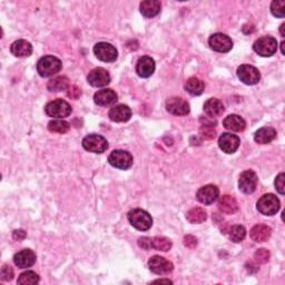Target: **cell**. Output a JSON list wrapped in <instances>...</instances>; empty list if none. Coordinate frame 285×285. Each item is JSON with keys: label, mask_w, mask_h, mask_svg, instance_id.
<instances>
[{"label": "cell", "mask_w": 285, "mask_h": 285, "mask_svg": "<svg viewBox=\"0 0 285 285\" xmlns=\"http://www.w3.org/2000/svg\"><path fill=\"white\" fill-rule=\"evenodd\" d=\"M206 219H208V214L202 208H194L189 210L186 214V220L192 224H200L205 222Z\"/></svg>", "instance_id": "30"}, {"label": "cell", "mask_w": 285, "mask_h": 285, "mask_svg": "<svg viewBox=\"0 0 285 285\" xmlns=\"http://www.w3.org/2000/svg\"><path fill=\"white\" fill-rule=\"evenodd\" d=\"M70 125L68 123L61 119H56L49 121L48 124V130L53 133H58V134H65L69 131Z\"/></svg>", "instance_id": "33"}, {"label": "cell", "mask_w": 285, "mask_h": 285, "mask_svg": "<svg viewBox=\"0 0 285 285\" xmlns=\"http://www.w3.org/2000/svg\"><path fill=\"white\" fill-rule=\"evenodd\" d=\"M83 147L91 153L102 154L108 148V142L103 136L92 134L83 139Z\"/></svg>", "instance_id": "6"}, {"label": "cell", "mask_w": 285, "mask_h": 285, "mask_svg": "<svg viewBox=\"0 0 285 285\" xmlns=\"http://www.w3.org/2000/svg\"><path fill=\"white\" fill-rule=\"evenodd\" d=\"M275 188L281 195H284V193H285V174L284 173H281V174L277 175L276 180H275Z\"/></svg>", "instance_id": "39"}, {"label": "cell", "mask_w": 285, "mask_h": 285, "mask_svg": "<svg viewBox=\"0 0 285 285\" xmlns=\"http://www.w3.org/2000/svg\"><path fill=\"white\" fill-rule=\"evenodd\" d=\"M270 256H271V254H270L269 251L265 250V249H260L255 252L254 259H255L256 262H258V263L264 264V263H267V262H269Z\"/></svg>", "instance_id": "37"}, {"label": "cell", "mask_w": 285, "mask_h": 285, "mask_svg": "<svg viewBox=\"0 0 285 285\" xmlns=\"http://www.w3.org/2000/svg\"><path fill=\"white\" fill-rule=\"evenodd\" d=\"M132 117V110L126 105H116L109 110V118L115 123L128 121Z\"/></svg>", "instance_id": "19"}, {"label": "cell", "mask_w": 285, "mask_h": 285, "mask_svg": "<svg viewBox=\"0 0 285 285\" xmlns=\"http://www.w3.org/2000/svg\"><path fill=\"white\" fill-rule=\"evenodd\" d=\"M284 28H285V24H282L280 27V32H281V36L284 37L285 36V32H284Z\"/></svg>", "instance_id": "44"}, {"label": "cell", "mask_w": 285, "mask_h": 285, "mask_svg": "<svg viewBox=\"0 0 285 285\" xmlns=\"http://www.w3.org/2000/svg\"><path fill=\"white\" fill-rule=\"evenodd\" d=\"M155 71V61L149 56H143L138 59L136 65V72L139 77L148 78Z\"/></svg>", "instance_id": "17"}, {"label": "cell", "mask_w": 285, "mask_h": 285, "mask_svg": "<svg viewBox=\"0 0 285 285\" xmlns=\"http://www.w3.org/2000/svg\"><path fill=\"white\" fill-rule=\"evenodd\" d=\"M219 210L224 214H235L238 211V204L236 199L231 195H223L219 200Z\"/></svg>", "instance_id": "25"}, {"label": "cell", "mask_w": 285, "mask_h": 285, "mask_svg": "<svg viewBox=\"0 0 285 285\" xmlns=\"http://www.w3.org/2000/svg\"><path fill=\"white\" fill-rule=\"evenodd\" d=\"M220 191L215 185H205L200 187L196 193V198L199 203L205 205L213 204L219 198Z\"/></svg>", "instance_id": "16"}, {"label": "cell", "mask_w": 285, "mask_h": 285, "mask_svg": "<svg viewBox=\"0 0 285 285\" xmlns=\"http://www.w3.org/2000/svg\"><path fill=\"white\" fill-rule=\"evenodd\" d=\"M272 235V230L270 226L264 224L255 225L250 232V236L256 243L266 242Z\"/></svg>", "instance_id": "24"}, {"label": "cell", "mask_w": 285, "mask_h": 285, "mask_svg": "<svg viewBox=\"0 0 285 285\" xmlns=\"http://www.w3.org/2000/svg\"><path fill=\"white\" fill-rule=\"evenodd\" d=\"M148 267L150 271L157 275L169 274V273L174 270V265H173L172 262L158 255H155L149 259Z\"/></svg>", "instance_id": "12"}, {"label": "cell", "mask_w": 285, "mask_h": 285, "mask_svg": "<svg viewBox=\"0 0 285 285\" xmlns=\"http://www.w3.org/2000/svg\"><path fill=\"white\" fill-rule=\"evenodd\" d=\"M210 47L217 53H228L233 48L232 39L224 33L217 32L209 39Z\"/></svg>", "instance_id": "11"}, {"label": "cell", "mask_w": 285, "mask_h": 285, "mask_svg": "<svg viewBox=\"0 0 285 285\" xmlns=\"http://www.w3.org/2000/svg\"><path fill=\"white\" fill-rule=\"evenodd\" d=\"M228 236H230L231 241L239 243L243 241L245 236H247V230H245V227L242 225H234L230 228Z\"/></svg>", "instance_id": "32"}, {"label": "cell", "mask_w": 285, "mask_h": 285, "mask_svg": "<svg viewBox=\"0 0 285 285\" xmlns=\"http://www.w3.org/2000/svg\"><path fill=\"white\" fill-rule=\"evenodd\" d=\"M215 126L212 125H202L199 130V134L204 139H213L216 136V132L214 130Z\"/></svg>", "instance_id": "36"}, {"label": "cell", "mask_w": 285, "mask_h": 285, "mask_svg": "<svg viewBox=\"0 0 285 285\" xmlns=\"http://www.w3.org/2000/svg\"><path fill=\"white\" fill-rule=\"evenodd\" d=\"M61 69V61L55 56H45L37 64V71L42 77H50L59 72Z\"/></svg>", "instance_id": "2"}, {"label": "cell", "mask_w": 285, "mask_h": 285, "mask_svg": "<svg viewBox=\"0 0 285 285\" xmlns=\"http://www.w3.org/2000/svg\"><path fill=\"white\" fill-rule=\"evenodd\" d=\"M256 208L261 214L272 216L276 214L281 208L280 199L273 194H265L262 196L256 204Z\"/></svg>", "instance_id": "5"}, {"label": "cell", "mask_w": 285, "mask_h": 285, "mask_svg": "<svg viewBox=\"0 0 285 285\" xmlns=\"http://www.w3.org/2000/svg\"><path fill=\"white\" fill-rule=\"evenodd\" d=\"M109 164L118 170H130L133 165V156L123 149H116L111 152L108 157Z\"/></svg>", "instance_id": "7"}, {"label": "cell", "mask_w": 285, "mask_h": 285, "mask_svg": "<svg viewBox=\"0 0 285 285\" xmlns=\"http://www.w3.org/2000/svg\"><path fill=\"white\" fill-rule=\"evenodd\" d=\"M138 245L139 248H142L143 250H146L149 251L152 250V238L150 237H142L138 239Z\"/></svg>", "instance_id": "40"}, {"label": "cell", "mask_w": 285, "mask_h": 285, "mask_svg": "<svg viewBox=\"0 0 285 285\" xmlns=\"http://www.w3.org/2000/svg\"><path fill=\"white\" fill-rule=\"evenodd\" d=\"M184 245L188 249H194L196 248L197 245V239L196 237H194L193 235H186L184 237Z\"/></svg>", "instance_id": "41"}, {"label": "cell", "mask_w": 285, "mask_h": 285, "mask_svg": "<svg viewBox=\"0 0 285 285\" xmlns=\"http://www.w3.org/2000/svg\"><path fill=\"white\" fill-rule=\"evenodd\" d=\"M259 178L256 173L253 171H245L241 175H239L238 180V188L239 191L244 194H252L255 192L256 186H258Z\"/></svg>", "instance_id": "9"}, {"label": "cell", "mask_w": 285, "mask_h": 285, "mask_svg": "<svg viewBox=\"0 0 285 285\" xmlns=\"http://www.w3.org/2000/svg\"><path fill=\"white\" fill-rule=\"evenodd\" d=\"M237 77L245 85H256L261 79V74L254 66L242 65L237 68Z\"/></svg>", "instance_id": "10"}, {"label": "cell", "mask_w": 285, "mask_h": 285, "mask_svg": "<svg viewBox=\"0 0 285 285\" xmlns=\"http://www.w3.org/2000/svg\"><path fill=\"white\" fill-rule=\"evenodd\" d=\"M39 278L38 274H36L35 272L32 271H27L24 272L22 274H20V276L18 277V284H37L39 282Z\"/></svg>", "instance_id": "34"}, {"label": "cell", "mask_w": 285, "mask_h": 285, "mask_svg": "<svg viewBox=\"0 0 285 285\" xmlns=\"http://www.w3.org/2000/svg\"><path fill=\"white\" fill-rule=\"evenodd\" d=\"M276 137V131L272 127H262L255 133L254 141L258 144H269L274 141Z\"/></svg>", "instance_id": "27"}, {"label": "cell", "mask_w": 285, "mask_h": 285, "mask_svg": "<svg viewBox=\"0 0 285 285\" xmlns=\"http://www.w3.org/2000/svg\"><path fill=\"white\" fill-rule=\"evenodd\" d=\"M94 54L100 61H104V63H113L118 57L117 49L108 43H98L95 45Z\"/></svg>", "instance_id": "8"}, {"label": "cell", "mask_w": 285, "mask_h": 285, "mask_svg": "<svg viewBox=\"0 0 285 285\" xmlns=\"http://www.w3.org/2000/svg\"><path fill=\"white\" fill-rule=\"evenodd\" d=\"M154 282L155 283H172V281H170V280H156Z\"/></svg>", "instance_id": "45"}, {"label": "cell", "mask_w": 285, "mask_h": 285, "mask_svg": "<svg viewBox=\"0 0 285 285\" xmlns=\"http://www.w3.org/2000/svg\"><path fill=\"white\" fill-rule=\"evenodd\" d=\"M185 89L187 93L193 95V96H199V95L203 94L204 89H205V85H204L203 80H200L199 78L191 77L186 82Z\"/></svg>", "instance_id": "29"}, {"label": "cell", "mask_w": 285, "mask_h": 285, "mask_svg": "<svg viewBox=\"0 0 285 285\" xmlns=\"http://www.w3.org/2000/svg\"><path fill=\"white\" fill-rule=\"evenodd\" d=\"M224 110H225L224 105H223L221 100L217 98H210L206 100L204 104L205 114L211 117V118L221 116L223 113H224Z\"/></svg>", "instance_id": "22"}, {"label": "cell", "mask_w": 285, "mask_h": 285, "mask_svg": "<svg viewBox=\"0 0 285 285\" xmlns=\"http://www.w3.org/2000/svg\"><path fill=\"white\" fill-rule=\"evenodd\" d=\"M223 126L228 131L242 132L245 130V127H247V123H245V120L241 116L233 114V115H228L226 118L223 120Z\"/></svg>", "instance_id": "26"}, {"label": "cell", "mask_w": 285, "mask_h": 285, "mask_svg": "<svg viewBox=\"0 0 285 285\" xmlns=\"http://www.w3.org/2000/svg\"><path fill=\"white\" fill-rule=\"evenodd\" d=\"M166 109L174 116H185L189 113V104L181 97H172L166 100Z\"/></svg>", "instance_id": "13"}, {"label": "cell", "mask_w": 285, "mask_h": 285, "mask_svg": "<svg viewBox=\"0 0 285 285\" xmlns=\"http://www.w3.org/2000/svg\"><path fill=\"white\" fill-rule=\"evenodd\" d=\"M161 5L158 0H145L139 5L141 14L146 18H153L160 13Z\"/></svg>", "instance_id": "23"}, {"label": "cell", "mask_w": 285, "mask_h": 285, "mask_svg": "<svg viewBox=\"0 0 285 285\" xmlns=\"http://www.w3.org/2000/svg\"><path fill=\"white\" fill-rule=\"evenodd\" d=\"M271 13L277 18H284L285 16V2L284 0H275L271 5Z\"/></svg>", "instance_id": "35"}, {"label": "cell", "mask_w": 285, "mask_h": 285, "mask_svg": "<svg viewBox=\"0 0 285 285\" xmlns=\"http://www.w3.org/2000/svg\"><path fill=\"white\" fill-rule=\"evenodd\" d=\"M0 275H2V280L3 281H11L14 278V270L11 269L10 265L5 264L2 269V273H0Z\"/></svg>", "instance_id": "38"}, {"label": "cell", "mask_w": 285, "mask_h": 285, "mask_svg": "<svg viewBox=\"0 0 285 285\" xmlns=\"http://www.w3.org/2000/svg\"><path fill=\"white\" fill-rule=\"evenodd\" d=\"M239 144H241V139H239V137L231 133L222 134L219 139L220 148L226 154L235 153L237 148L239 147Z\"/></svg>", "instance_id": "14"}, {"label": "cell", "mask_w": 285, "mask_h": 285, "mask_svg": "<svg viewBox=\"0 0 285 285\" xmlns=\"http://www.w3.org/2000/svg\"><path fill=\"white\" fill-rule=\"evenodd\" d=\"M69 86L68 78L65 76H58L52 78L47 84V89L52 93H60L63 91H66Z\"/></svg>", "instance_id": "28"}, {"label": "cell", "mask_w": 285, "mask_h": 285, "mask_svg": "<svg viewBox=\"0 0 285 285\" xmlns=\"http://www.w3.org/2000/svg\"><path fill=\"white\" fill-rule=\"evenodd\" d=\"M94 102L98 106H110L117 102V94L113 89H100L94 95Z\"/></svg>", "instance_id": "20"}, {"label": "cell", "mask_w": 285, "mask_h": 285, "mask_svg": "<svg viewBox=\"0 0 285 285\" xmlns=\"http://www.w3.org/2000/svg\"><path fill=\"white\" fill-rule=\"evenodd\" d=\"M13 236L16 241H21V239H24L26 237V232L22 230H16V231H14Z\"/></svg>", "instance_id": "43"}, {"label": "cell", "mask_w": 285, "mask_h": 285, "mask_svg": "<svg viewBox=\"0 0 285 285\" xmlns=\"http://www.w3.org/2000/svg\"><path fill=\"white\" fill-rule=\"evenodd\" d=\"M284 45H285V43H284V42H282V43H281V52H282V54H283V55H285V49H284Z\"/></svg>", "instance_id": "46"}, {"label": "cell", "mask_w": 285, "mask_h": 285, "mask_svg": "<svg viewBox=\"0 0 285 285\" xmlns=\"http://www.w3.org/2000/svg\"><path fill=\"white\" fill-rule=\"evenodd\" d=\"M128 221L138 231H148L153 225L152 216L142 209L132 210L128 213Z\"/></svg>", "instance_id": "1"}, {"label": "cell", "mask_w": 285, "mask_h": 285, "mask_svg": "<svg viewBox=\"0 0 285 285\" xmlns=\"http://www.w3.org/2000/svg\"><path fill=\"white\" fill-rule=\"evenodd\" d=\"M14 262L19 269H27V267H30L35 264L36 254L31 250H22L20 252L15 254Z\"/></svg>", "instance_id": "18"}, {"label": "cell", "mask_w": 285, "mask_h": 285, "mask_svg": "<svg viewBox=\"0 0 285 285\" xmlns=\"http://www.w3.org/2000/svg\"><path fill=\"white\" fill-rule=\"evenodd\" d=\"M87 80L93 87H105L110 83V75L104 68H95L88 74Z\"/></svg>", "instance_id": "15"}, {"label": "cell", "mask_w": 285, "mask_h": 285, "mask_svg": "<svg viewBox=\"0 0 285 285\" xmlns=\"http://www.w3.org/2000/svg\"><path fill=\"white\" fill-rule=\"evenodd\" d=\"M277 47L276 39L271 36L261 37L253 45L254 52L262 57H271L277 52Z\"/></svg>", "instance_id": "4"}, {"label": "cell", "mask_w": 285, "mask_h": 285, "mask_svg": "<svg viewBox=\"0 0 285 285\" xmlns=\"http://www.w3.org/2000/svg\"><path fill=\"white\" fill-rule=\"evenodd\" d=\"M172 242L171 239L164 236H156L152 238V248L157 250V251H163V252H167L172 249Z\"/></svg>", "instance_id": "31"}, {"label": "cell", "mask_w": 285, "mask_h": 285, "mask_svg": "<svg viewBox=\"0 0 285 285\" xmlns=\"http://www.w3.org/2000/svg\"><path fill=\"white\" fill-rule=\"evenodd\" d=\"M68 96L71 97V98H74V99H77L78 97L80 96V89L78 88L77 86H71V87H69Z\"/></svg>", "instance_id": "42"}, {"label": "cell", "mask_w": 285, "mask_h": 285, "mask_svg": "<svg viewBox=\"0 0 285 285\" xmlns=\"http://www.w3.org/2000/svg\"><path fill=\"white\" fill-rule=\"evenodd\" d=\"M71 106L63 99H55L49 102L45 107V113L53 118H66L71 114Z\"/></svg>", "instance_id": "3"}, {"label": "cell", "mask_w": 285, "mask_h": 285, "mask_svg": "<svg viewBox=\"0 0 285 285\" xmlns=\"http://www.w3.org/2000/svg\"><path fill=\"white\" fill-rule=\"evenodd\" d=\"M10 52L16 57H29L32 54V46L29 42L24 40V39H19L13 43L10 47Z\"/></svg>", "instance_id": "21"}]
</instances>
